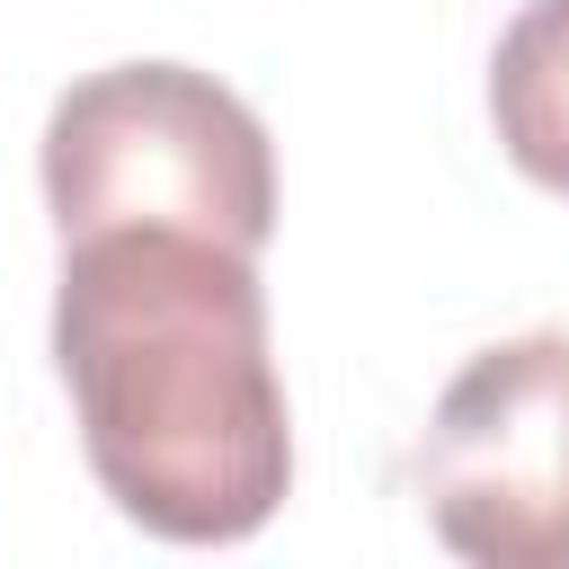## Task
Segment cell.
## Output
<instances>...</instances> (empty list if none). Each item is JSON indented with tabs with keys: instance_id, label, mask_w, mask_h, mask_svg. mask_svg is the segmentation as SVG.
Listing matches in <instances>:
<instances>
[{
	"instance_id": "2",
	"label": "cell",
	"mask_w": 569,
	"mask_h": 569,
	"mask_svg": "<svg viewBox=\"0 0 569 569\" xmlns=\"http://www.w3.org/2000/svg\"><path fill=\"white\" fill-rule=\"evenodd\" d=\"M44 204L53 231H196L222 249H267L276 231V142L267 124L187 62H116L53 98L44 116Z\"/></svg>"
},
{
	"instance_id": "1",
	"label": "cell",
	"mask_w": 569,
	"mask_h": 569,
	"mask_svg": "<svg viewBox=\"0 0 569 569\" xmlns=\"http://www.w3.org/2000/svg\"><path fill=\"white\" fill-rule=\"evenodd\" d=\"M53 365L98 489L160 542H249L293 489V418L249 249L80 231L53 276Z\"/></svg>"
},
{
	"instance_id": "4",
	"label": "cell",
	"mask_w": 569,
	"mask_h": 569,
	"mask_svg": "<svg viewBox=\"0 0 569 569\" xmlns=\"http://www.w3.org/2000/svg\"><path fill=\"white\" fill-rule=\"evenodd\" d=\"M489 124L542 196H569V0H525L507 18L489 53Z\"/></svg>"
},
{
	"instance_id": "3",
	"label": "cell",
	"mask_w": 569,
	"mask_h": 569,
	"mask_svg": "<svg viewBox=\"0 0 569 569\" xmlns=\"http://www.w3.org/2000/svg\"><path fill=\"white\" fill-rule=\"evenodd\" d=\"M427 525L480 569H569V338L480 347L427 409L409 453Z\"/></svg>"
}]
</instances>
